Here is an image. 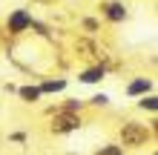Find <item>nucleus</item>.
I'll use <instances>...</instances> for the list:
<instances>
[{"instance_id":"1","label":"nucleus","mask_w":158,"mask_h":155,"mask_svg":"<svg viewBox=\"0 0 158 155\" xmlns=\"http://www.w3.org/2000/svg\"><path fill=\"white\" fill-rule=\"evenodd\" d=\"M155 135V118L150 124H141L135 118H127L118 126V147L121 149H144Z\"/></svg>"},{"instance_id":"2","label":"nucleus","mask_w":158,"mask_h":155,"mask_svg":"<svg viewBox=\"0 0 158 155\" xmlns=\"http://www.w3.org/2000/svg\"><path fill=\"white\" fill-rule=\"evenodd\" d=\"M32 23H35V14L29 12V9H12V12L6 14V32L15 35V38L26 35L32 29Z\"/></svg>"},{"instance_id":"3","label":"nucleus","mask_w":158,"mask_h":155,"mask_svg":"<svg viewBox=\"0 0 158 155\" xmlns=\"http://www.w3.org/2000/svg\"><path fill=\"white\" fill-rule=\"evenodd\" d=\"M83 126L81 115H72V112H55V118L49 121V132L52 135H72Z\"/></svg>"},{"instance_id":"4","label":"nucleus","mask_w":158,"mask_h":155,"mask_svg":"<svg viewBox=\"0 0 158 155\" xmlns=\"http://www.w3.org/2000/svg\"><path fill=\"white\" fill-rule=\"evenodd\" d=\"M98 9H101V17L109 20V23H124L129 17V9H127L124 0H104Z\"/></svg>"},{"instance_id":"5","label":"nucleus","mask_w":158,"mask_h":155,"mask_svg":"<svg viewBox=\"0 0 158 155\" xmlns=\"http://www.w3.org/2000/svg\"><path fill=\"white\" fill-rule=\"evenodd\" d=\"M152 89H155V80H152V78L138 75V78H132V80L124 86V95H127V98H144V95H150Z\"/></svg>"},{"instance_id":"6","label":"nucleus","mask_w":158,"mask_h":155,"mask_svg":"<svg viewBox=\"0 0 158 155\" xmlns=\"http://www.w3.org/2000/svg\"><path fill=\"white\" fill-rule=\"evenodd\" d=\"M104 78H106V66H101V63H92V66L78 72V84H86V86H95Z\"/></svg>"},{"instance_id":"7","label":"nucleus","mask_w":158,"mask_h":155,"mask_svg":"<svg viewBox=\"0 0 158 155\" xmlns=\"http://www.w3.org/2000/svg\"><path fill=\"white\" fill-rule=\"evenodd\" d=\"M38 89H40V95H60L69 89V78H40Z\"/></svg>"},{"instance_id":"8","label":"nucleus","mask_w":158,"mask_h":155,"mask_svg":"<svg viewBox=\"0 0 158 155\" xmlns=\"http://www.w3.org/2000/svg\"><path fill=\"white\" fill-rule=\"evenodd\" d=\"M17 98H20L23 104H40V101H43L38 84H23V86H17Z\"/></svg>"},{"instance_id":"9","label":"nucleus","mask_w":158,"mask_h":155,"mask_svg":"<svg viewBox=\"0 0 158 155\" xmlns=\"http://www.w3.org/2000/svg\"><path fill=\"white\" fill-rule=\"evenodd\" d=\"M138 109H141V112H150V115L155 118V112H158V98H155V92L138 98Z\"/></svg>"},{"instance_id":"10","label":"nucleus","mask_w":158,"mask_h":155,"mask_svg":"<svg viewBox=\"0 0 158 155\" xmlns=\"http://www.w3.org/2000/svg\"><path fill=\"white\" fill-rule=\"evenodd\" d=\"M95 155H127V152H124V149H121L118 144L112 141V144H104V147H98V149H95Z\"/></svg>"},{"instance_id":"11","label":"nucleus","mask_w":158,"mask_h":155,"mask_svg":"<svg viewBox=\"0 0 158 155\" xmlns=\"http://www.w3.org/2000/svg\"><path fill=\"white\" fill-rule=\"evenodd\" d=\"M86 106H101V109H106V106H109V95H106V92H98V95H92L89 101H86Z\"/></svg>"},{"instance_id":"12","label":"nucleus","mask_w":158,"mask_h":155,"mask_svg":"<svg viewBox=\"0 0 158 155\" xmlns=\"http://www.w3.org/2000/svg\"><path fill=\"white\" fill-rule=\"evenodd\" d=\"M81 23H83V29H86L89 35H95V32L101 29V26H98V20H89V17H86V20H81Z\"/></svg>"}]
</instances>
